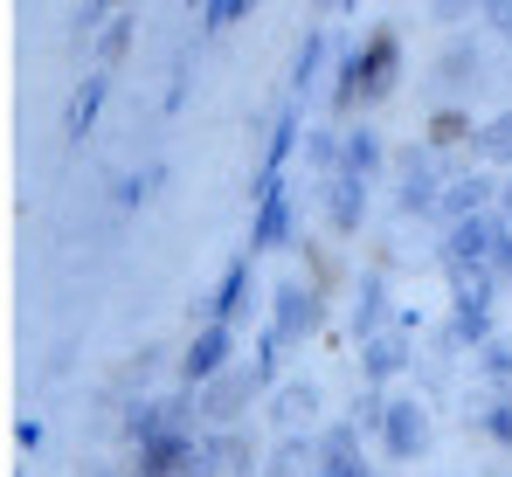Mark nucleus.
Instances as JSON below:
<instances>
[{
    "instance_id": "1",
    "label": "nucleus",
    "mask_w": 512,
    "mask_h": 477,
    "mask_svg": "<svg viewBox=\"0 0 512 477\" xmlns=\"http://www.w3.org/2000/svg\"><path fill=\"white\" fill-rule=\"evenodd\" d=\"M97 104H104V77H90L84 90H77V104H70V139H84V132H90Z\"/></svg>"
},
{
    "instance_id": "2",
    "label": "nucleus",
    "mask_w": 512,
    "mask_h": 477,
    "mask_svg": "<svg viewBox=\"0 0 512 477\" xmlns=\"http://www.w3.org/2000/svg\"><path fill=\"white\" fill-rule=\"evenodd\" d=\"M388 63H395V49H388V35H381V42H374V63H367V70H388ZM353 90H360V77H346V97H353Z\"/></svg>"
}]
</instances>
